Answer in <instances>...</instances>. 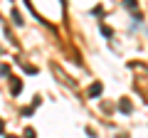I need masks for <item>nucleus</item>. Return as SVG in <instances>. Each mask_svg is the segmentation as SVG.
<instances>
[{"label": "nucleus", "instance_id": "obj_1", "mask_svg": "<svg viewBox=\"0 0 148 138\" xmlns=\"http://www.w3.org/2000/svg\"><path fill=\"white\" fill-rule=\"evenodd\" d=\"M10 81H12V84H10V91L17 96V94L22 91V81H20V79H10Z\"/></svg>", "mask_w": 148, "mask_h": 138}, {"label": "nucleus", "instance_id": "obj_2", "mask_svg": "<svg viewBox=\"0 0 148 138\" xmlns=\"http://www.w3.org/2000/svg\"><path fill=\"white\" fill-rule=\"evenodd\" d=\"M99 94H101V84H99V81H94V84L89 86V96H99Z\"/></svg>", "mask_w": 148, "mask_h": 138}, {"label": "nucleus", "instance_id": "obj_3", "mask_svg": "<svg viewBox=\"0 0 148 138\" xmlns=\"http://www.w3.org/2000/svg\"><path fill=\"white\" fill-rule=\"evenodd\" d=\"M119 109H121V113H128V111H131V104H128V101H121V106H119Z\"/></svg>", "mask_w": 148, "mask_h": 138}, {"label": "nucleus", "instance_id": "obj_4", "mask_svg": "<svg viewBox=\"0 0 148 138\" xmlns=\"http://www.w3.org/2000/svg\"><path fill=\"white\" fill-rule=\"evenodd\" d=\"M35 136H37V133H35V131H32V128H30V126H27V128H25V138H35Z\"/></svg>", "mask_w": 148, "mask_h": 138}, {"label": "nucleus", "instance_id": "obj_5", "mask_svg": "<svg viewBox=\"0 0 148 138\" xmlns=\"http://www.w3.org/2000/svg\"><path fill=\"white\" fill-rule=\"evenodd\" d=\"M3 128H5V126H3V121H0V133H3Z\"/></svg>", "mask_w": 148, "mask_h": 138}, {"label": "nucleus", "instance_id": "obj_6", "mask_svg": "<svg viewBox=\"0 0 148 138\" xmlns=\"http://www.w3.org/2000/svg\"><path fill=\"white\" fill-rule=\"evenodd\" d=\"M8 138H15V136H8Z\"/></svg>", "mask_w": 148, "mask_h": 138}]
</instances>
